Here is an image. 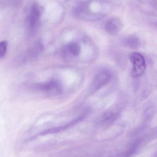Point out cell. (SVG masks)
<instances>
[{
    "instance_id": "obj_9",
    "label": "cell",
    "mask_w": 157,
    "mask_h": 157,
    "mask_svg": "<svg viewBox=\"0 0 157 157\" xmlns=\"http://www.w3.org/2000/svg\"><path fill=\"white\" fill-rule=\"evenodd\" d=\"M7 47V41L4 40V41L0 42V59H2L4 57L6 53Z\"/></svg>"
},
{
    "instance_id": "obj_8",
    "label": "cell",
    "mask_w": 157,
    "mask_h": 157,
    "mask_svg": "<svg viewBox=\"0 0 157 157\" xmlns=\"http://www.w3.org/2000/svg\"><path fill=\"white\" fill-rule=\"evenodd\" d=\"M106 30L111 35H115L119 30V27L115 21H109L106 25Z\"/></svg>"
},
{
    "instance_id": "obj_7",
    "label": "cell",
    "mask_w": 157,
    "mask_h": 157,
    "mask_svg": "<svg viewBox=\"0 0 157 157\" xmlns=\"http://www.w3.org/2000/svg\"><path fill=\"white\" fill-rule=\"evenodd\" d=\"M67 48L69 52L74 57H77L80 54L81 50L80 46L75 42H71L68 44Z\"/></svg>"
},
{
    "instance_id": "obj_3",
    "label": "cell",
    "mask_w": 157,
    "mask_h": 157,
    "mask_svg": "<svg viewBox=\"0 0 157 157\" xmlns=\"http://www.w3.org/2000/svg\"><path fill=\"white\" fill-rule=\"evenodd\" d=\"M88 112L87 111H86L84 113L81 114L79 117H77L76 119L71 121V122L64 124V125L59 126V127H55V128L48 129L44 132H42L41 135H45L49 134L56 133L62 132V131H64V130H66L68 128H70V127L74 126L75 124H76L78 123L82 120H84L85 118H86L88 114Z\"/></svg>"
},
{
    "instance_id": "obj_5",
    "label": "cell",
    "mask_w": 157,
    "mask_h": 157,
    "mask_svg": "<svg viewBox=\"0 0 157 157\" xmlns=\"http://www.w3.org/2000/svg\"><path fill=\"white\" fill-rule=\"evenodd\" d=\"M39 89L48 94L57 95L61 93L62 88L61 85L56 80H51L38 86Z\"/></svg>"
},
{
    "instance_id": "obj_2",
    "label": "cell",
    "mask_w": 157,
    "mask_h": 157,
    "mask_svg": "<svg viewBox=\"0 0 157 157\" xmlns=\"http://www.w3.org/2000/svg\"><path fill=\"white\" fill-rule=\"evenodd\" d=\"M112 75L109 71L102 70L98 72L93 78L92 90L96 91L109 83L111 80Z\"/></svg>"
},
{
    "instance_id": "obj_4",
    "label": "cell",
    "mask_w": 157,
    "mask_h": 157,
    "mask_svg": "<svg viewBox=\"0 0 157 157\" xmlns=\"http://www.w3.org/2000/svg\"><path fill=\"white\" fill-rule=\"evenodd\" d=\"M118 116L117 112L113 111L106 112L98 120L97 125L101 128H107L116 121Z\"/></svg>"
},
{
    "instance_id": "obj_1",
    "label": "cell",
    "mask_w": 157,
    "mask_h": 157,
    "mask_svg": "<svg viewBox=\"0 0 157 157\" xmlns=\"http://www.w3.org/2000/svg\"><path fill=\"white\" fill-rule=\"evenodd\" d=\"M129 58L133 64V76L137 77L143 75L146 69L145 59L143 55L139 52H132Z\"/></svg>"
},
{
    "instance_id": "obj_6",
    "label": "cell",
    "mask_w": 157,
    "mask_h": 157,
    "mask_svg": "<svg viewBox=\"0 0 157 157\" xmlns=\"http://www.w3.org/2000/svg\"><path fill=\"white\" fill-rule=\"evenodd\" d=\"M40 11L37 6H33L29 17L28 23L29 28L31 30L36 29L40 16Z\"/></svg>"
}]
</instances>
